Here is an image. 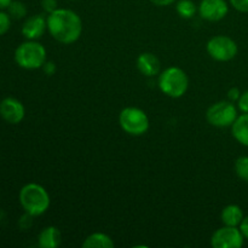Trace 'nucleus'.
Here are the masks:
<instances>
[{
    "instance_id": "f03ea898",
    "label": "nucleus",
    "mask_w": 248,
    "mask_h": 248,
    "mask_svg": "<svg viewBox=\"0 0 248 248\" xmlns=\"http://www.w3.org/2000/svg\"><path fill=\"white\" fill-rule=\"evenodd\" d=\"M19 203L27 215L36 217L48 210L50 195L40 184L28 183L19 191Z\"/></svg>"
},
{
    "instance_id": "b1692460",
    "label": "nucleus",
    "mask_w": 248,
    "mask_h": 248,
    "mask_svg": "<svg viewBox=\"0 0 248 248\" xmlns=\"http://www.w3.org/2000/svg\"><path fill=\"white\" fill-rule=\"evenodd\" d=\"M240 96H241V91H240L237 87H232V89L228 91V99H229L230 102H237L239 101Z\"/></svg>"
},
{
    "instance_id": "ddd939ff",
    "label": "nucleus",
    "mask_w": 248,
    "mask_h": 248,
    "mask_svg": "<svg viewBox=\"0 0 248 248\" xmlns=\"http://www.w3.org/2000/svg\"><path fill=\"white\" fill-rule=\"evenodd\" d=\"M61 241H62V235L56 227L44 228L38 239L39 246L41 248H56L60 246Z\"/></svg>"
},
{
    "instance_id": "f257e3e1",
    "label": "nucleus",
    "mask_w": 248,
    "mask_h": 248,
    "mask_svg": "<svg viewBox=\"0 0 248 248\" xmlns=\"http://www.w3.org/2000/svg\"><path fill=\"white\" fill-rule=\"evenodd\" d=\"M47 31L58 43L69 45L79 40L81 35V18L72 10L57 9L47 16Z\"/></svg>"
},
{
    "instance_id": "6ab92c4d",
    "label": "nucleus",
    "mask_w": 248,
    "mask_h": 248,
    "mask_svg": "<svg viewBox=\"0 0 248 248\" xmlns=\"http://www.w3.org/2000/svg\"><path fill=\"white\" fill-rule=\"evenodd\" d=\"M235 172L240 179L248 183V156H240L235 161Z\"/></svg>"
},
{
    "instance_id": "393cba45",
    "label": "nucleus",
    "mask_w": 248,
    "mask_h": 248,
    "mask_svg": "<svg viewBox=\"0 0 248 248\" xmlns=\"http://www.w3.org/2000/svg\"><path fill=\"white\" fill-rule=\"evenodd\" d=\"M43 70L46 75H53L56 72V64L52 62V61H46L43 64Z\"/></svg>"
},
{
    "instance_id": "4be33fe9",
    "label": "nucleus",
    "mask_w": 248,
    "mask_h": 248,
    "mask_svg": "<svg viewBox=\"0 0 248 248\" xmlns=\"http://www.w3.org/2000/svg\"><path fill=\"white\" fill-rule=\"evenodd\" d=\"M230 4L237 11L248 14V0H230Z\"/></svg>"
},
{
    "instance_id": "9d476101",
    "label": "nucleus",
    "mask_w": 248,
    "mask_h": 248,
    "mask_svg": "<svg viewBox=\"0 0 248 248\" xmlns=\"http://www.w3.org/2000/svg\"><path fill=\"white\" fill-rule=\"evenodd\" d=\"M24 107L18 99L7 97L0 102V116L4 119L6 123L16 125L19 124L24 118Z\"/></svg>"
},
{
    "instance_id": "39448f33",
    "label": "nucleus",
    "mask_w": 248,
    "mask_h": 248,
    "mask_svg": "<svg viewBox=\"0 0 248 248\" xmlns=\"http://www.w3.org/2000/svg\"><path fill=\"white\" fill-rule=\"evenodd\" d=\"M119 124L127 135L142 136L149 130V118L144 110L136 107H127L123 109L119 115Z\"/></svg>"
},
{
    "instance_id": "6e6552de",
    "label": "nucleus",
    "mask_w": 248,
    "mask_h": 248,
    "mask_svg": "<svg viewBox=\"0 0 248 248\" xmlns=\"http://www.w3.org/2000/svg\"><path fill=\"white\" fill-rule=\"evenodd\" d=\"M244 240L240 228L224 225L213 234L211 245L213 248H240L244 245Z\"/></svg>"
},
{
    "instance_id": "412c9836",
    "label": "nucleus",
    "mask_w": 248,
    "mask_h": 248,
    "mask_svg": "<svg viewBox=\"0 0 248 248\" xmlns=\"http://www.w3.org/2000/svg\"><path fill=\"white\" fill-rule=\"evenodd\" d=\"M57 0H41V7L46 14H52L53 11L58 9Z\"/></svg>"
},
{
    "instance_id": "f3484780",
    "label": "nucleus",
    "mask_w": 248,
    "mask_h": 248,
    "mask_svg": "<svg viewBox=\"0 0 248 248\" xmlns=\"http://www.w3.org/2000/svg\"><path fill=\"white\" fill-rule=\"evenodd\" d=\"M177 14L184 19L193 18L195 16L196 11H198V7L194 4L191 0H179L176 5Z\"/></svg>"
},
{
    "instance_id": "423d86ee",
    "label": "nucleus",
    "mask_w": 248,
    "mask_h": 248,
    "mask_svg": "<svg viewBox=\"0 0 248 248\" xmlns=\"http://www.w3.org/2000/svg\"><path fill=\"white\" fill-rule=\"evenodd\" d=\"M237 119V109L232 102L219 101L206 111V120L215 127H229Z\"/></svg>"
},
{
    "instance_id": "c85d7f7f",
    "label": "nucleus",
    "mask_w": 248,
    "mask_h": 248,
    "mask_svg": "<svg viewBox=\"0 0 248 248\" xmlns=\"http://www.w3.org/2000/svg\"><path fill=\"white\" fill-rule=\"evenodd\" d=\"M73 1H74V0H73Z\"/></svg>"
},
{
    "instance_id": "2eb2a0df",
    "label": "nucleus",
    "mask_w": 248,
    "mask_h": 248,
    "mask_svg": "<svg viewBox=\"0 0 248 248\" xmlns=\"http://www.w3.org/2000/svg\"><path fill=\"white\" fill-rule=\"evenodd\" d=\"M220 218H222V222L224 223V225H228V227H239L241 224L242 219H244V212H242L240 206L228 205L223 208Z\"/></svg>"
},
{
    "instance_id": "f8f14e48",
    "label": "nucleus",
    "mask_w": 248,
    "mask_h": 248,
    "mask_svg": "<svg viewBox=\"0 0 248 248\" xmlns=\"http://www.w3.org/2000/svg\"><path fill=\"white\" fill-rule=\"evenodd\" d=\"M137 69L144 77H154L160 73L161 64L156 56L150 52H144L138 56Z\"/></svg>"
},
{
    "instance_id": "4468645a",
    "label": "nucleus",
    "mask_w": 248,
    "mask_h": 248,
    "mask_svg": "<svg viewBox=\"0 0 248 248\" xmlns=\"http://www.w3.org/2000/svg\"><path fill=\"white\" fill-rule=\"evenodd\" d=\"M232 133L240 144L248 148V113L237 116L232 126Z\"/></svg>"
},
{
    "instance_id": "aec40b11",
    "label": "nucleus",
    "mask_w": 248,
    "mask_h": 248,
    "mask_svg": "<svg viewBox=\"0 0 248 248\" xmlns=\"http://www.w3.org/2000/svg\"><path fill=\"white\" fill-rule=\"evenodd\" d=\"M10 26H11V17L7 12L0 10V35H4L9 31Z\"/></svg>"
},
{
    "instance_id": "dca6fc26",
    "label": "nucleus",
    "mask_w": 248,
    "mask_h": 248,
    "mask_svg": "<svg viewBox=\"0 0 248 248\" xmlns=\"http://www.w3.org/2000/svg\"><path fill=\"white\" fill-rule=\"evenodd\" d=\"M115 246L110 236L103 232H93L82 242V248H113Z\"/></svg>"
},
{
    "instance_id": "cd10ccee",
    "label": "nucleus",
    "mask_w": 248,
    "mask_h": 248,
    "mask_svg": "<svg viewBox=\"0 0 248 248\" xmlns=\"http://www.w3.org/2000/svg\"><path fill=\"white\" fill-rule=\"evenodd\" d=\"M11 2H12V0H0V10L7 9Z\"/></svg>"
},
{
    "instance_id": "bb28decb",
    "label": "nucleus",
    "mask_w": 248,
    "mask_h": 248,
    "mask_svg": "<svg viewBox=\"0 0 248 248\" xmlns=\"http://www.w3.org/2000/svg\"><path fill=\"white\" fill-rule=\"evenodd\" d=\"M156 6H169V5L173 4L176 0H150Z\"/></svg>"
},
{
    "instance_id": "a878e982",
    "label": "nucleus",
    "mask_w": 248,
    "mask_h": 248,
    "mask_svg": "<svg viewBox=\"0 0 248 248\" xmlns=\"http://www.w3.org/2000/svg\"><path fill=\"white\" fill-rule=\"evenodd\" d=\"M240 230H241L242 235H244L245 239L248 240V216L247 217H244V219H242L241 224L239 225Z\"/></svg>"
},
{
    "instance_id": "0eeeda50",
    "label": "nucleus",
    "mask_w": 248,
    "mask_h": 248,
    "mask_svg": "<svg viewBox=\"0 0 248 248\" xmlns=\"http://www.w3.org/2000/svg\"><path fill=\"white\" fill-rule=\"evenodd\" d=\"M207 53L218 62H228L237 55L236 43L227 35H216L210 39L206 46Z\"/></svg>"
},
{
    "instance_id": "20e7f679",
    "label": "nucleus",
    "mask_w": 248,
    "mask_h": 248,
    "mask_svg": "<svg viewBox=\"0 0 248 248\" xmlns=\"http://www.w3.org/2000/svg\"><path fill=\"white\" fill-rule=\"evenodd\" d=\"M15 61L19 67L24 69H38L46 62V50L38 41L28 40L22 43L16 48Z\"/></svg>"
},
{
    "instance_id": "5701e85b",
    "label": "nucleus",
    "mask_w": 248,
    "mask_h": 248,
    "mask_svg": "<svg viewBox=\"0 0 248 248\" xmlns=\"http://www.w3.org/2000/svg\"><path fill=\"white\" fill-rule=\"evenodd\" d=\"M237 108L242 111V113H248V90L242 92L240 96L239 101H237Z\"/></svg>"
},
{
    "instance_id": "9b49d317",
    "label": "nucleus",
    "mask_w": 248,
    "mask_h": 248,
    "mask_svg": "<svg viewBox=\"0 0 248 248\" xmlns=\"http://www.w3.org/2000/svg\"><path fill=\"white\" fill-rule=\"evenodd\" d=\"M47 29V18L43 15H34L26 19L22 27V34L27 40H38Z\"/></svg>"
},
{
    "instance_id": "a211bd4d",
    "label": "nucleus",
    "mask_w": 248,
    "mask_h": 248,
    "mask_svg": "<svg viewBox=\"0 0 248 248\" xmlns=\"http://www.w3.org/2000/svg\"><path fill=\"white\" fill-rule=\"evenodd\" d=\"M7 14L10 15L11 18L22 19L23 17H26L27 7L23 2L14 1V0H12V2L9 5V7H7Z\"/></svg>"
},
{
    "instance_id": "1a4fd4ad",
    "label": "nucleus",
    "mask_w": 248,
    "mask_h": 248,
    "mask_svg": "<svg viewBox=\"0 0 248 248\" xmlns=\"http://www.w3.org/2000/svg\"><path fill=\"white\" fill-rule=\"evenodd\" d=\"M198 10L200 16L206 21L218 22L227 16L229 6L225 0H202Z\"/></svg>"
},
{
    "instance_id": "7ed1b4c3",
    "label": "nucleus",
    "mask_w": 248,
    "mask_h": 248,
    "mask_svg": "<svg viewBox=\"0 0 248 248\" xmlns=\"http://www.w3.org/2000/svg\"><path fill=\"white\" fill-rule=\"evenodd\" d=\"M188 86V75L183 69L178 67L167 68L159 77L160 90L171 98H179V97L184 96Z\"/></svg>"
}]
</instances>
